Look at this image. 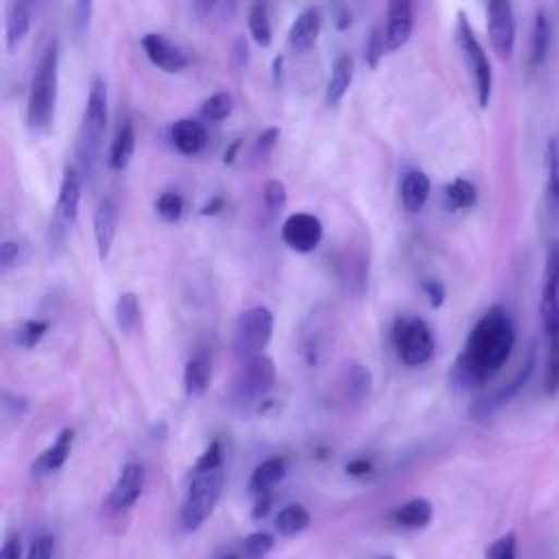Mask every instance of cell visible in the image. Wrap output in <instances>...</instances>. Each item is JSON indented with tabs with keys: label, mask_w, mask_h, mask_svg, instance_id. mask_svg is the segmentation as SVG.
<instances>
[{
	"label": "cell",
	"mask_w": 559,
	"mask_h": 559,
	"mask_svg": "<svg viewBox=\"0 0 559 559\" xmlns=\"http://www.w3.org/2000/svg\"><path fill=\"white\" fill-rule=\"evenodd\" d=\"M321 25H324V16L319 8H306L297 14V19L293 21L291 29H289V45L293 51L304 53L308 49L315 47V42L319 40L321 34Z\"/></svg>",
	"instance_id": "obj_18"
},
{
	"label": "cell",
	"mask_w": 559,
	"mask_h": 559,
	"mask_svg": "<svg viewBox=\"0 0 559 559\" xmlns=\"http://www.w3.org/2000/svg\"><path fill=\"white\" fill-rule=\"evenodd\" d=\"M548 361H546V374H544V391L557 393L559 391V332L548 339Z\"/></svg>",
	"instance_id": "obj_37"
},
{
	"label": "cell",
	"mask_w": 559,
	"mask_h": 559,
	"mask_svg": "<svg viewBox=\"0 0 559 559\" xmlns=\"http://www.w3.org/2000/svg\"><path fill=\"white\" fill-rule=\"evenodd\" d=\"M136 151V130L132 121H125L110 147V156H108V165L112 171H125L134 158Z\"/></svg>",
	"instance_id": "obj_27"
},
{
	"label": "cell",
	"mask_w": 559,
	"mask_h": 559,
	"mask_svg": "<svg viewBox=\"0 0 559 559\" xmlns=\"http://www.w3.org/2000/svg\"><path fill=\"white\" fill-rule=\"evenodd\" d=\"M32 29V12L25 3H10L5 10V45L14 53L25 42Z\"/></svg>",
	"instance_id": "obj_24"
},
{
	"label": "cell",
	"mask_w": 559,
	"mask_h": 559,
	"mask_svg": "<svg viewBox=\"0 0 559 559\" xmlns=\"http://www.w3.org/2000/svg\"><path fill=\"white\" fill-rule=\"evenodd\" d=\"M287 467L289 461L284 457H269L265 459L260 465H256V470L250 476V494L254 498L271 494L274 487L287 476Z\"/></svg>",
	"instance_id": "obj_21"
},
{
	"label": "cell",
	"mask_w": 559,
	"mask_h": 559,
	"mask_svg": "<svg viewBox=\"0 0 559 559\" xmlns=\"http://www.w3.org/2000/svg\"><path fill=\"white\" fill-rule=\"evenodd\" d=\"M457 42L459 49L463 53V60L467 64V71L474 80V90H476V99L481 108L489 106L491 99V88H494V73H491V64L487 53L483 51L467 16L463 12H459L457 16Z\"/></svg>",
	"instance_id": "obj_7"
},
{
	"label": "cell",
	"mask_w": 559,
	"mask_h": 559,
	"mask_svg": "<svg viewBox=\"0 0 559 559\" xmlns=\"http://www.w3.org/2000/svg\"><path fill=\"white\" fill-rule=\"evenodd\" d=\"M247 27H250V36L254 38V42L263 49L271 47L274 42V29H271V21H269V12L265 5H252L247 12Z\"/></svg>",
	"instance_id": "obj_32"
},
{
	"label": "cell",
	"mask_w": 559,
	"mask_h": 559,
	"mask_svg": "<svg viewBox=\"0 0 559 559\" xmlns=\"http://www.w3.org/2000/svg\"><path fill=\"white\" fill-rule=\"evenodd\" d=\"M515 548H518L515 535L513 533H505L502 537H498L496 542H491L487 546L485 559H515Z\"/></svg>",
	"instance_id": "obj_44"
},
{
	"label": "cell",
	"mask_w": 559,
	"mask_h": 559,
	"mask_svg": "<svg viewBox=\"0 0 559 559\" xmlns=\"http://www.w3.org/2000/svg\"><path fill=\"white\" fill-rule=\"evenodd\" d=\"M80 204H82V175L77 173L75 167H69L62 175L60 195L56 204V217H58V223H62V230H69L77 221Z\"/></svg>",
	"instance_id": "obj_17"
},
{
	"label": "cell",
	"mask_w": 559,
	"mask_h": 559,
	"mask_svg": "<svg viewBox=\"0 0 559 559\" xmlns=\"http://www.w3.org/2000/svg\"><path fill=\"white\" fill-rule=\"evenodd\" d=\"M114 317H117V326L123 335L136 332V328L141 326V302L134 291H125L119 295L117 306H114Z\"/></svg>",
	"instance_id": "obj_30"
},
{
	"label": "cell",
	"mask_w": 559,
	"mask_h": 559,
	"mask_svg": "<svg viewBox=\"0 0 559 559\" xmlns=\"http://www.w3.org/2000/svg\"><path fill=\"white\" fill-rule=\"evenodd\" d=\"M23 245L19 241H5L0 245V265H3V271H10L19 260H21Z\"/></svg>",
	"instance_id": "obj_48"
},
{
	"label": "cell",
	"mask_w": 559,
	"mask_h": 559,
	"mask_svg": "<svg viewBox=\"0 0 559 559\" xmlns=\"http://www.w3.org/2000/svg\"><path fill=\"white\" fill-rule=\"evenodd\" d=\"M223 559H239L236 555H228V557H223Z\"/></svg>",
	"instance_id": "obj_55"
},
{
	"label": "cell",
	"mask_w": 559,
	"mask_h": 559,
	"mask_svg": "<svg viewBox=\"0 0 559 559\" xmlns=\"http://www.w3.org/2000/svg\"><path fill=\"white\" fill-rule=\"evenodd\" d=\"M424 293H426L428 304H430L433 308H439V306L446 302V289H443V284L437 282V280L424 282Z\"/></svg>",
	"instance_id": "obj_49"
},
{
	"label": "cell",
	"mask_w": 559,
	"mask_h": 559,
	"mask_svg": "<svg viewBox=\"0 0 559 559\" xmlns=\"http://www.w3.org/2000/svg\"><path fill=\"white\" fill-rule=\"evenodd\" d=\"M93 12H95V5L90 3V0H80V3H73V8H71V29L77 38H84L90 32Z\"/></svg>",
	"instance_id": "obj_40"
},
{
	"label": "cell",
	"mask_w": 559,
	"mask_h": 559,
	"mask_svg": "<svg viewBox=\"0 0 559 559\" xmlns=\"http://www.w3.org/2000/svg\"><path fill=\"white\" fill-rule=\"evenodd\" d=\"M324 239V223L311 212H295L282 223V241L297 254H311Z\"/></svg>",
	"instance_id": "obj_11"
},
{
	"label": "cell",
	"mask_w": 559,
	"mask_h": 559,
	"mask_svg": "<svg viewBox=\"0 0 559 559\" xmlns=\"http://www.w3.org/2000/svg\"><path fill=\"white\" fill-rule=\"evenodd\" d=\"M223 487H226L223 470L193 476V483L186 491V498L180 511V522L186 531L195 533L197 528L204 526V522L212 515L215 507L219 505Z\"/></svg>",
	"instance_id": "obj_5"
},
{
	"label": "cell",
	"mask_w": 559,
	"mask_h": 559,
	"mask_svg": "<svg viewBox=\"0 0 559 559\" xmlns=\"http://www.w3.org/2000/svg\"><path fill=\"white\" fill-rule=\"evenodd\" d=\"M276 385V363L271 356L263 354L243 363L241 372L234 376L230 387V402L232 406L247 411L265 402L269 391Z\"/></svg>",
	"instance_id": "obj_4"
},
{
	"label": "cell",
	"mask_w": 559,
	"mask_h": 559,
	"mask_svg": "<svg viewBox=\"0 0 559 559\" xmlns=\"http://www.w3.org/2000/svg\"><path fill=\"white\" fill-rule=\"evenodd\" d=\"M413 34V5L409 0H393L387 5V27H385V47L387 53L398 51L406 45Z\"/></svg>",
	"instance_id": "obj_16"
},
{
	"label": "cell",
	"mask_w": 559,
	"mask_h": 559,
	"mask_svg": "<svg viewBox=\"0 0 559 559\" xmlns=\"http://www.w3.org/2000/svg\"><path fill=\"white\" fill-rule=\"evenodd\" d=\"M539 315L546 337H555L559 332V241H550L546 250Z\"/></svg>",
	"instance_id": "obj_9"
},
{
	"label": "cell",
	"mask_w": 559,
	"mask_h": 559,
	"mask_svg": "<svg viewBox=\"0 0 559 559\" xmlns=\"http://www.w3.org/2000/svg\"><path fill=\"white\" fill-rule=\"evenodd\" d=\"M171 141L180 154L197 156L199 151H204V147L208 143V132H206L204 123H199L195 119H180L171 127Z\"/></svg>",
	"instance_id": "obj_19"
},
{
	"label": "cell",
	"mask_w": 559,
	"mask_h": 559,
	"mask_svg": "<svg viewBox=\"0 0 559 559\" xmlns=\"http://www.w3.org/2000/svg\"><path fill=\"white\" fill-rule=\"evenodd\" d=\"M212 378V365H210V356L206 352L195 354L184 369V391L191 400L202 398L210 385Z\"/></svg>",
	"instance_id": "obj_26"
},
{
	"label": "cell",
	"mask_w": 559,
	"mask_h": 559,
	"mask_svg": "<svg viewBox=\"0 0 559 559\" xmlns=\"http://www.w3.org/2000/svg\"><path fill=\"white\" fill-rule=\"evenodd\" d=\"M223 208V199H215L212 204H208V206H204V210H202V215H217L219 210Z\"/></svg>",
	"instance_id": "obj_53"
},
{
	"label": "cell",
	"mask_w": 559,
	"mask_h": 559,
	"mask_svg": "<svg viewBox=\"0 0 559 559\" xmlns=\"http://www.w3.org/2000/svg\"><path fill=\"white\" fill-rule=\"evenodd\" d=\"M433 520V505L426 498H411L396 511V522L406 528H424Z\"/></svg>",
	"instance_id": "obj_31"
},
{
	"label": "cell",
	"mask_w": 559,
	"mask_h": 559,
	"mask_svg": "<svg viewBox=\"0 0 559 559\" xmlns=\"http://www.w3.org/2000/svg\"><path fill=\"white\" fill-rule=\"evenodd\" d=\"M271 502H274V498H271V494H265V496H258V498H254V509H252V515L258 520V518H265L267 513H269V509H271Z\"/></svg>",
	"instance_id": "obj_52"
},
{
	"label": "cell",
	"mask_w": 559,
	"mask_h": 559,
	"mask_svg": "<svg viewBox=\"0 0 559 559\" xmlns=\"http://www.w3.org/2000/svg\"><path fill=\"white\" fill-rule=\"evenodd\" d=\"M56 552V539L53 535H40L34 539L27 559H53Z\"/></svg>",
	"instance_id": "obj_47"
},
{
	"label": "cell",
	"mask_w": 559,
	"mask_h": 559,
	"mask_svg": "<svg viewBox=\"0 0 559 559\" xmlns=\"http://www.w3.org/2000/svg\"><path fill=\"white\" fill-rule=\"evenodd\" d=\"M145 483H147L145 465L136 463V461L127 463L121 470L119 481H117V485L112 487V491L108 496V509H112V511H127V509H132L138 502V498L143 496Z\"/></svg>",
	"instance_id": "obj_12"
},
{
	"label": "cell",
	"mask_w": 559,
	"mask_h": 559,
	"mask_svg": "<svg viewBox=\"0 0 559 559\" xmlns=\"http://www.w3.org/2000/svg\"><path fill=\"white\" fill-rule=\"evenodd\" d=\"M446 204L450 210H470L476 206L478 193L476 186L463 178H457L446 186Z\"/></svg>",
	"instance_id": "obj_33"
},
{
	"label": "cell",
	"mask_w": 559,
	"mask_h": 559,
	"mask_svg": "<svg viewBox=\"0 0 559 559\" xmlns=\"http://www.w3.org/2000/svg\"><path fill=\"white\" fill-rule=\"evenodd\" d=\"M274 328L276 319L267 306L247 308L234 328V354L245 363L263 356L274 339Z\"/></svg>",
	"instance_id": "obj_6"
},
{
	"label": "cell",
	"mask_w": 559,
	"mask_h": 559,
	"mask_svg": "<svg viewBox=\"0 0 559 559\" xmlns=\"http://www.w3.org/2000/svg\"><path fill=\"white\" fill-rule=\"evenodd\" d=\"M47 330H49V321L47 319H27L16 330V345L25 348V350H32V348H36L42 341Z\"/></svg>",
	"instance_id": "obj_35"
},
{
	"label": "cell",
	"mask_w": 559,
	"mask_h": 559,
	"mask_svg": "<svg viewBox=\"0 0 559 559\" xmlns=\"http://www.w3.org/2000/svg\"><path fill=\"white\" fill-rule=\"evenodd\" d=\"M376 559H396L393 555H380V557H376Z\"/></svg>",
	"instance_id": "obj_54"
},
{
	"label": "cell",
	"mask_w": 559,
	"mask_h": 559,
	"mask_svg": "<svg viewBox=\"0 0 559 559\" xmlns=\"http://www.w3.org/2000/svg\"><path fill=\"white\" fill-rule=\"evenodd\" d=\"M29 409V400L25 396H19V393H12V391H3V411L12 417H23Z\"/></svg>",
	"instance_id": "obj_46"
},
{
	"label": "cell",
	"mask_w": 559,
	"mask_h": 559,
	"mask_svg": "<svg viewBox=\"0 0 559 559\" xmlns=\"http://www.w3.org/2000/svg\"><path fill=\"white\" fill-rule=\"evenodd\" d=\"M278 138H280V130H278V127H267V130L258 136L252 156H254L256 160H265V158L271 154V149L276 147Z\"/></svg>",
	"instance_id": "obj_45"
},
{
	"label": "cell",
	"mask_w": 559,
	"mask_h": 559,
	"mask_svg": "<svg viewBox=\"0 0 559 559\" xmlns=\"http://www.w3.org/2000/svg\"><path fill=\"white\" fill-rule=\"evenodd\" d=\"M73 441H75V430L73 428H64L58 439L34 461V474L42 476V474H51L64 467V463L71 457L73 450Z\"/></svg>",
	"instance_id": "obj_20"
},
{
	"label": "cell",
	"mask_w": 559,
	"mask_h": 559,
	"mask_svg": "<svg viewBox=\"0 0 559 559\" xmlns=\"http://www.w3.org/2000/svg\"><path fill=\"white\" fill-rule=\"evenodd\" d=\"M274 526L280 535L293 537L311 526V511L300 502H291L284 509H280V513L274 520Z\"/></svg>",
	"instance_id": "obj_28"
},
{
	"label": "cell",
	"mask_w": 559,
	"mask_h": 559,
	"mask_svg": "<svg viewBox=\"0 0 559 559\" xmlns=\"http://www.w3.org/2000/svg\"><path fill=\"white\" fill-rule=\"evenodd\" d=\"M119 221H121V210L114 197H104L97 208H95V217H93V230H95V241H97V252L99 258L106 263L114 239H117V230H119Z\"/></svg>",
	"instance_id": "obj_14"
},
{
	"label": "cell",
	"mask_w": 559,
	"mask_h": 559,
	"mask_svg": "<svg viewBox=\"0 0 559 559\" xmlns=\"http://www.w3.org/2000/svg\"><path fill=\"white\" fill-rule=\"evenodd\" d=\"M108 123H110L108 84L101 77H95L90 84L88 101H86L82 125H80V141H77V158L84 173H93L99 162L106 134H108Z\"/></svg>",
	"instance_id": "obj_3"
},
{
	"label": "cell",
	"mask_w": 559,
	"mask_h": 559,
	"mask_svg": "<svg viewBox=\"0 0 559 559\" xmlns=\"http://www.w3.org/2000/svg\"><path fill=\"white\" fill-rule=\"evenodd\" d=\"M387 56L385 47V27H374L365 47V62L369 69H378L380 60Z\"/></svg>",
	"instance_id": "obj_43"
},
{
	"label": "cell",
	"mask_w": 559,
	"mask_h": 559,
	"mask_svg": "<svg viewBox=\"0 0 559 559\" xmlns=\"http://www.w3.org/2000/svg\"><path fill=\"white\" fill-rule=\"evenodd\" d=\"M156 212L162 221L167 223H178L184 215V199L180 193H173V191H167L158 197L156 202Z\"/></svg>",
	"instance_id": "obj_36"
},
{
	"label": "cell",
	"mask_w": 559,
	"mask_h": 559,
	"mask_svg": "<svg viewBox=\"0 0 559 559\" xmlns=\"http://www.w3.org/2000/svg\"><path fill=\"white\" fill-rule=\"evenodd\" d=\"M221 463H223V446H221V441H212L204 450V454L197 459V463L193 467V476L217 472V470H221Z\"/></svg>",
	"instance_id": "obj_42"
},
{
	"label": "cell",
	"mask_w": 559,
	"mask_h": 559,
	"mask_svg": "<svg viewBox=\"0 0 559 559\" xmlns=\"http://www.w3.org/2000/svg\"><path fill=\"white\" fill-rule=\"evenodd\" d=\"M354 80V60L352 56H339L332 64V73L326 86V104L328 106H339L343 97L348 95L350 86Z\"/></svg>",
	"instance_id": "obj_25"
},
{
	"label": "cell",
	"mask_w": 559,
	"mask_h": 559,
	"mask_svg": "<svg viewBox=\"0 0 559 559\" xmlns=\"http://www.w3.org/2000/svg\"><path fill=\"white\" fill-rule=\"evenodd\" d=\"M487 36L498 60L507 62L515 45V19L513 8L505 0H494L487 5Z\"/></svg>",
	"instance_id": "obj_10"
},
{
	"label": "cell",
	"mask_w": 559,
	"mask_h": 559,
	"mask_svg": "<svg viewBox=\"0 0 559 559\" xmlns=\"http://www.w3.org/2000/svg\"><path fill=\"white\" fill-rule=\"evenodd\" d=\"M274 546H276V537L271 533L256 531L245 539L243 550H245L247 559H263L274 550Z\"/></svg>",
	"instance_id": "obj_39"
},
{
	"label": "cell",
	"mask_w": 559,
	"mask_h": 559,
	"mask_svg": "<svg viewBox=\"0 0 559 559\" xmlns=\"http://www.w3.org/2000/svg\"><path fill=\"white\" fill-rule=\"evenodd\" d=\"M345 472H348L350 476H365V474L372 472V461H367V459H354V461H350V463L345 465Z\"/></svg>",
	"instance_id": "obj_51"
},
{
	"label": "cell",
	"mask_w": 559,
	"mask_h": 559,
	"mask_svg": "<svg viewBox=\"0 0 559 559\" xmlns=\"http://www.w3.org/2000/svg\"><path fill=\"white\" fill-rule=\"evenodd\" d=\"M391 339L398 359L409 367L426 365L435 354V335L422 317H398Z\"/></svg>",
	"instance_id": "obj_8"
},
{
	"label": "cell",
	"mask_w": 559,
	"mask_h": 559,
	"mask_svg": "<svg viewBox=\"0 0 559 559\" xmlns=\"http://www.w3.org/2000/svg\"><path fill=\"white\" fill-rule=\"evenodd\" d=\"M263 202H265V208H267L271 215L280 212V210L287 206V202H289V191H287L284 182H280V180H269V182L265 184V189H263Z\"/></svg>",
	"instance_id": "obj_41"
},
{
	"label": "cell",
	"mask_w": 559,
	"mask_h": 559,
	"mask_svg": "<svg viewBox=\"0 0 559 559\" xmlns=\"http://www.w3.org/2000/svg\"><path fill=\"white\" fill-rule=\"evenodd\" d=\"M515 343V326L502 306L489 308L470 330L461 354L452 365V378L463 389H476L491 380L509 361Z\"/></svg>",
	"instance_id": "obj_1"
},
{
	"label": "cell",
	"mask_w": 559,
	"mask_h": 559,
	"mask_svg": "<svg viewBox=\"0 0 559 559\" xmlns=\"http://www.w3.org/2000/svg\"><path fill=\"white\" fill-rule=\"evenodd\" d=\"M544 208L548 221L557 226L559 221V143L552 138L546 147V193Z\"/></svg>",
	"instance_id": "obj_22"
},
{
	"label": "cell",
	"mask_w": 559,
	"mask_h": 559,
	"mask_svg": "<svg viewBox=\"0 0 559 559\" xmlns=\"http://www.w3.org/2000/svg\"><path fill=\"white\" fill-rule=\"evenodd\" d=\"M60 99V42L51 40L32 80L27 101V127L34 136H45L53 127Z\"/></svg>",
	"instance_id": "obj_2"
},
{
	"label": "cell",
	"mask_w": 559,
	"mask_h": 559,
	"mask_svg": "<svg viewBox=\"0 0 559 559\" xmlns=\"http://www.w3.org/2000/svg\"><path fill=\"white\" fill-rule=\"evenodd\" d=\"M372 372L363 363H350L345 369V385H348V396L354 402H363L369 391H372Z\"/></svg>",
	"instance_id": "obj_34"
},
{
	"label": "cell",
	"mask_w": 559,
	"mask_h": 559,
	"mask_svg": "<svg viewBox=\"0 0 559 559\" xmlns=\"http://www.w3.org/2000/svg\"><path fill=\"white\" fill-rule=\"evenodd\" d=\"M550 36H552V27H550L546 14L537 12L535 23H533V34H531V56H528L531 69H539L544 64L548 49H550Z\"/></svg>",
	"instance_id": "obj_29"
},
{
	"label": "cell",
	"mask_w": 559,
	"mask_h": 559,
	"mask_svg": "<svg viewBox=\"0 0 559 559\" xmlns=\"http://www.w3.org/2000/svg\"><path fill=\"white\" fill-rule=\"evenodd\" d=\"M202 114L206 121H226L232 114V97L228 93H217L210 99L204 101L202 106Z\"/></svg>",
	"instance_id": "obj_38"
},
{
	"label": "cell",
	"mask_w": 559,
	"mask_h": 559,
	"mask_svg": "<svg viewBox=\"0 0 559 559\" xmlns=\"http://www.w3.org/2000/svg\"><path fill=\"white\" fill-rule=\"evenodd\" d=\"M143 49L149 62L165 73H182L189 69V56L165 34H145Z\"/></svg>",
	"instance_id": "obj_13"
},
{
	"label": "cell",
	"mask_w": 559,
	"mask_h": 559,
	"mask_svg": "<svg viewBox=\"0 0 559 559\" xmlns=\"http://www.w3.org/2000/svg\"><path fill=\"white\" fill-rule=\"evenodd\" d=\"M533 367H535V352H528V356H526L522 369L518 372V376H515L511 382H507L505 387H500L498 391H494L491 396H487L485 400H481V402L472 409V417H476V420L489 417V415L496 413L500 406H505L511 398H515V396L524 389V385L528 382Z\"/></svg>",
	"instance_id": "obj_15"
},
{
	"label": "cell",
	"mask_w": 559,
	"mask_h": 559,
	"mask_svg": "<svg viewBox=\"0 0 559 559\" xmlns=\"http://www.w3.org/2000/svg\"><path fill=\"white\" fill-rule=\"evenodd\" d=\"M0 559H23V546L19 535H8L3 550H0Z\"/></svg>",
	"instance_id": "obj_50"
},
{
	"label": "cell",
	"mask_w": 559,
	"mask_h": 559,
	"mask_svg": "<svg viewBox=\"0 0 559 559\" xmlns=\"http://www.w3.org/2000/svg\"><path fill=\"white\" fill-rule=\"evenodd\" d=\"M400 197H402V206L406 212L417 215L420 210H424L428 197H430V180L424 171H409L402 178L400 184Z\"/></svg>",
	"instance_id": "obj_23"
}]
</instances>
